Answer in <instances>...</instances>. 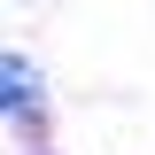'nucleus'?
<instances>
[{
	"label": "nucleus",
	"mask_w": 155,
	"mask_h": 155,
	"mask_svg": "<svg viewBox=\"0 0 155 155\" xmlns=\"http://www.w3.org/2000/svg\"><path fill=\"white\" fill-rule=\"evenodd\" d=\"M8 101H16V109H31V70H23V62H8Z\"/></svg>",
	"instance_id": "1"
}]
</instances>
